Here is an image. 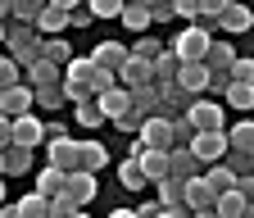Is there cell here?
I'll use <instances>...</instances> for the list:
<instances>
[{"mask_svg": "<svg viewBox=\"0 0 254 218\" xmlns=\"http://www.w3.org/2000/svg\"><path fill=\"white\" fill-rule=\"evenodd\" d=\"M218 41V27L213 23H190L186 32H177L173 37V55H177V64H204V55H209V46Z\"/></svg>", "mask_w": 254, "mask_h": 218, "instance_id": "obj_1", "label": "cell"}, {"mask_svg": "<svg viewBox=\"0 0 254 218\" xmlns=\"http://www.w3.org/2000/svg\"><path fill=\"white\" fill-rule=\"evenodd\" d=\"M5 46H9V59L18 69H32L37 64V50H41V37H37V27H5Z\"/></svg>", "mask_w": 254, "mask_h": 218, "instance_id": "obj_2", "label": "cell"}, {"mask_svg": "<svg viewBox=\"0 0 254 218\" xmlns=\"http://www.w3.org/2000/svg\"><path fill=\"white\" fill-rule=\"evenodd\" d=\"M186 123H190V132H227V109H222L218 100H195L186 114H182Z\"/></svg>", "mask_w": 254, "mask_h": 218, "instance_id": "obj_3", "label": "cell"}, {"mask_svg": "<svg viewBox=\"0 0 254 218\" xmlns=\"http://www.w3.org/2000/svg\"><path fill=\"white\" fill-rule=\"evenodd\" d=\"M186 150H190V159H195L200 168H213V164L227 159V137L222 132H195Z\"/></svg>", "mask_w": 254, "mask_h": 218, "instance_id": "obj_4", "label": "cell"}, {"mask_svg": "<svg viewBox=\"0 0 254 218\" xmlns=\"http://www.w3.org/2000/svg\"><path fill=\"white\" fill-rule=\"evenodd\" d=\"M59 196L68 200L73 209H86L95 196H100V182H95L91 173H77V168H73V173H64V186H59Z\"/></svg>", "mask_w": 254, "mask_h": 218, "instance_id": "obj_5", "label": "cell"}, {"mask_svg": "<svg viewBox=\"0 0 254 218\" xmlns=\"http://www.w3.org/2000/svg\"><path fill=\"white\" fill-rule=\"evenodd\" d=\"M68 9H73V0H55V5H41V14H37V37L46 41V37H59L64 27H68Z\"/></svg>", "mask_w": 254, "mask_h": 218, "instance_id": "obj_6", "label": "cell"}, {"mask_svg": "<svg viewBox=\"0 0 254 218\" xmlns=\"http://www.w3.org/2000/svg\"><path fill=\"white\" fill-rule=\"evenodd\" d=\"M41 141H46V123H41L37 114H23V118H14V123H9V145L37 150Z\"/></svg>", "mask_w": 254, "mask_h": 218, "instance_id": "obj_7", "label": "cell"}, {"mask_svg": "<svg viewBox=\"0 0 254 218\" xmlns=\"http://www.w3.org/2000/svg\"><path fill=\"white\" fill-rule=\"evenodd\" d=\"M213 27H218V32H236V37H245L250 27H254V14H250L245 5H227V0H222V9H218Z\"/></svg>", "mask_w": 254, "mask_h": 218, "instance_id": "obj_8", "label": "cell"}, {"mask_svg": "<svg viewBox=\"0 0 254 218\" xmlns=\"http://www.w3.org/2000/svg\"><path fill=\"white\" fill-rule=\"evenodd\" d=\"M32 109H37V105H32V86H9V91H0V118H23V114H32Z\"/></svg>", "mask_w": 254, "mask_h": 218, "instance_id": "obj_9", "label": "cell"}, {"mask_svg": "<svg viewBox=\"0 0 254 218\" xmlns=\"http://www.w3.org/2000/svg\"><path fill=\"white\" fill-rule=\"evenodd\" d=\"M109 164V150H105V141H77V173H100Z\"/></svg>", "mask_w": 254, "mask_h": 218, "instance_id": "obj_10", "label": "cell"}, {"mask_svg": "<svg viewBox=\"0 0 254 218\" xmlns=\"http://www.w3.org/2000/svg\"><path fill=\"white\" fill-rule=\"evenodd\" d=\"M91 64L105 69V73H118V69L127 64V46H118V41H100V46L91 50Z\"/></svg>", "mask_w": 254, "mask_h": 218, "instance_id": "obj_11", "label": "cell"}, {"mask_svg": "<svg viewBox=\"0 0 254 218\" xmlns=\"http://www.w3.org/2000/svg\"><path fill=\"white\" fill-rule=\"evenodd\" d=\"M118 77V86L123 91H136V86H150V64H145V59H136V55H127V64L114 73Z\"/></svg>", "mask_w": 254, "mask_h": 218, "instance_id": "obj_12", "label": "cell"}, {"mask_svg": "<svg viewBox=\"0 0 254 218\" xmlns=\"http://www.w3.org/2000/svg\"><path fill=\"white\" fill-rule=\"evenodd\" d=\"M46 154H50V168H59V173H73L77 168V141H46Z\"/></svg>", "mask_w": 254, "mask_h": 218, "instance_id": "obj_13", "label": "cell"}, {"mask_svg": "<svg viewBox=\"0 0 254 218\" xmlns=\"http://www.w3.org/2000/svg\"><path fill=\"white\" fill-rule=\"evenodd\" d=\"M64 82V69H55V64H32V69H23V86H32V91H41V86H59Z\"/></svg>", "mask_w": 254, "mask_h": 218, "instance_id": "obj_14", "label": "cell"}, {"mask_svg": "<svg viewBox=\"0 0 254 218\" xmlns=\"http://www.w3.org/2000/svg\"><path fill=\"white\" fill-rule=\"evenodd\" d=\"M182 209H186V214H200V209H213V196H209V186H204L200 177H190V182L182 186Z\"/></svg>", "mask_w": 254, "mask_h": 218, "instance_id": "obj_15", "label": "cell"}, {"mask_svg": "<svg viewBox=\"0 0 254 218\" xmlns=\"http://www.w3.org/2000/svg\"><path fill=\"white\" fill-rule=\"evenodd\" d=\"M200 182L209 186V196L218 200V196H227V191H232V182H236V173H232L227 164H213V168H200Z\"/></svg>", "mask_w": 254, "mask_h": 218, "instance_id": "obj_16", "label": "cell"}, {"mask_svg": "<svg viewBox=\"0 0 254 218\" xmlns=\"http://www.w3.org/2000/svg\"><path fill=\"white\" fill-rule=\"evenodd\" d=\"M136 141H141L145 150H168V118H150V123H141Z\"/></svg>", "mask_w": 254, "mask_h": 218, "instance_id": "obj_17", "label": "cell"}, {"mask_svg": "<svg viewBox=\"0 0 254 218\" xmlns=\"http://www.w3.org/2000/svg\"><path fill=\"white\" fill-rule=\"evenodd\" d=\"M37 59H41V64H55V69H64V64L73 59V46L64 41V37H46V41H41V50H37Z\"/></svg>", "mask_w": 254, "mask_h": 218, "instance_id": "obj_18", "label": "cell"}, {"mask_svg": "<svg viewBox=\"0 0 254 218\" xmlns=\"http://www.w3.org/2000/svg\"><path fill=\"white\" fill-rule=\"evenodd\" d=\"M95 109L105 114V123L123 118V114H127V91H123V86H109L105 96H95Z\"/></svg>", "mask_w": 254, "mask_h": 218, "instance_id": "obj_19", "label": "cell"}, {"mask_svg": "<svg viewBox=\"0 0 254 218\" xmlns=\"http://www.w3.org/2000/svg\"><path fill=\"white\" fill-rule=\"evenodd\" d=\"M222 137H227V150L250 154V150H254V123H250V118H241V123H232V128L222 132Z\"/></svg>", "mask_w": 254, "mask_h": 218, "instance_id": "obj_20", "label": "cell"}, {"mask_svg": "<svg viewBox=\"0 0 254 218\" xmlns=\"http://www.w3.org/2000/svg\"><path fill=\"white\" fill-rule=\"evenodd\" d=\"M232 64H236V46L218 37V41L209 46V55H204V69H213V73H227Z\"/></svg>", "mask_w": 254, "mask_h": 218, "instance_id": "obj_21", "label": "cell"}, {"mask_svg": "<svg viewBox=\"0 0 254 218\" xmlns=\"http://www.w3.org/2000/svg\"><path fill=\"white\" fill-rule=\"evenodd\" d=\"M213 214H218V218H250V214H254V205H250L245 196L227 191V196H218V200H213Z\"/></svg>", "mask_w": 254, "mask_h": 218, "instance_id": "obj_22", "label": "cell"}, {"mask_svg": "<svg viewBox=\"0 0 254 218\" xmlns=\"http://www.w3.org/2000/svg\"><path fill=\"white\" fill-rule=\"evenodd\" d=\"M136 168L145 173V182H164L168 177V150H145L136 159Z\"/></svg>", "mask_w": 254, "mask_h": 218, "instance_id": "obj_23", "label": "cell"}, {"mask_svg": "<svg viewBox=\"0 0 254 218\" xmlns=\"http://www.w3.org/2000/svg\"><path fill=\"white\" fill-rule=\"evenodd\" d=\"M173 86H182L190 100H200L204 96V64H182V73H177Z\"/></svg>", "mask_w": 254, "mask_h": 218, "instance_id": "obj_24", "label": "cell"}, {"mask_svg": "<svg viewBox=\"0 0 254 218\" xmlns=\"http://www.w3.org/2000/svg\"><path fill=\"white\" fill-rule=\"evenodd\" d=\"M222 109L250 114V109H254V86H245V82H232L227 91H222Z\"/></svg>", "mask_w": 254, "mask_h": 218, "instance_id": "obj_25", "label": "cell"}, {"mask_svg": "<svg viewBox=\"0 0 254 218\" xmlns=\"http://www.w3.org/2000/svg\"><path fill=\"white\" fill-rule=\"evenodd\" d=\"M0 159H5V177L32 173V150H23V145H5V150H0Z\"/></svg>", "mask_w": 254, "mask_h": 218, "instance_id": "obj_26", "label": "cell"}, {"mask_svg": "<svg viewBox=\"0 0 254 218\" xmlns=\"http://www.w3.org/2000/svg\"><path fill=\"white\" fill-rule=\"evenodd\" d=\"M168 177H177V182L200 177V164L190 159V150H168Z\"/></svg>", "mask_w": 254, "mask_h": 218, "instance_id": "obj_27", "label": "cell"}, {"mask_svg": "<svg viewBox=\"0 0 254 218\" xmlns=\"http://www.w3.org/2000/svg\"><path fill=\"white\" fill-rule=\"evenodd\" d=\"M59 186H64V173L46 164V168L37 173V191H32V196H41V200H55V196H59Z\"/></svg>", "mask_w": 254, "mask_h": 218, "instance_id": "obj_28", "label": "cell"}, {"mask_svg": "<svg viewBox=\"0 0 254 218\" xmlns=\"http://www.w3.org/2000/svg\"><path fill=\"white\" fill-rule=\"evenodd\" d=\"M118 186H123V191H145V186H150L145 173L136 168V159H123L118 164Z\"/></svg>", "mask_w": 254, "mask_h": 218, "instance_id": "obj_29", "label": "cell"}, {"mask_svg": "<svg viewBox=\"0 0 254 218\" xmlns=\"http://www.w3.org/2000/svg\"><path fill=\"white\" fill-rule=\"evenodd\" d=\"M118 18H123V27H127V32H150V14H145V5H123L118 9Z\"/></svg>", "mask_w": 254, "mask_h": 218, "instance_id": "obj_30", "label": "cell"}, {"mask_svg": "<svg viewBox=\"0 0 254 218\" xmlns=\"http://www.w3.org/2000/svg\"><path fill=\"white\" fill-rule=\"evenodd\" d=\"M154 186H159V200H154V205H164V209H182V186H186V182L164 177V182H154Z\"/></svg>", "mask_w": 254, "mask_h": 218, "instance_id": "obj_31", "label": "cell"}, {"mask_svg": "<svg viewBox=\"0 0 254 218\" xmlns=\"http://www.w3.org/2000/svg\"><path fill=\"white\" fill-rule=\"evenodd\" d=\"M164 50H168L164 41H159L154 32H145V37H141V41H136L132 50H127V55H136V59H145V64H154V59H159V55H164Z\"/></svg>", "mask_w": 254, "mask_h": 218, "instance_id": "obj_32", "label": "cell"}, {"mask_svg": "<svg viewBox=\"0 0 254 218\" xmlns=\"http://www.w3.org/2000/svg\"><path fill=\"white\" fill-rule=\"evenodd\" d=\"M37 14H41V0H14V5H9V18H14L18 27H32V23H37Z\"/></svg>", "mask_w": 254, "mask_h": 218, "instance_id": "obj_33", "label": "cell"}, {"mask_svg": "<svg viewBox=\"0 0 254 218\" xmlns=\"http://www.w3.org/2000/svg\"><path fill=\"white\" fill-rule=\"evenodd\" d=\"M14 214H18V218H50V200H41V196H23V200L14 205Z\"/></svg>", "mask_w": 254, "mask_h": 218, "instance_id": "obj_34", "label": "cell"}, {"mask_svg": "<svg viewBox=\"0 0 254 218\" xmlns=\"http://www.w3.org/2000/svg\"><path fill=\"white\" fill-rule=\"evenodd\" d=\"M32 105H41V109H59V105H68V100H64V86H41V91H32Z\"/></svg>", "mask_w": 254, "mask_h": 218, "instance_id": "obj_35", "label": "cell"}, {"mask_svg": "<svg viewBox=\"0 0 254 218\" xmlns=\"http://www.w3.org/2000/svg\"><path fill=\"white\" fill-rule=\"evenodd\" d=\"M73 118L82 123V128H91V132L100 128V123H105V114L95 109V100H86V105H73Z\"/></svg>", "mask_w": 254, "mask_h": 218, "instance_id": "obj_36", "label": "cell"}, {"mask_svg": "<svg viewBox=\"0 0 254 218\" xmlns=\"http://www.w3.org/2000/svg\"><path fill=\"white\" fill-rule=\"evenodd\" d=\"M227 77H232V82H245V86H254V59H250V55H236V64L227 69Z\"/></svg>", "mask_w": 254, "mask_h": 218, "instance_id": "obj_37", "label": "cell"}, {"mask_svg": "<svg viewBox=\"0 0 254 218\" xmlns=\"http://www.w3.org/2000/svg\"><path fill=\"white\" fill-rule=\"evenodd\" d=\"M23 82V69L14 64L9 55H0V91H9V86H18Z\"/></svg>", "mask_w": 254, "mask_h": 218, "instance_id": "obj_38", "label": "cell"}, {"mask_svg": "<svg viewBox=\"0 0 254 218\" xmlns=\"http://www.w3.org/2000/svg\"><path fill=\"white\" fill-rule=\"evenodd\" d=\"M91 18H118V9H123V0H91Z\"/></svg>", "mask_w": 254, "mask_h": 218, "instance_id": "obj_39", "label": "cell"}, {"mask_svg": "<svg viewBox=\"0 0 254 218\" xmlns=\"http://www.w3.org/2000/svg\"><path fill=\"white\" fill-rule=\"evenodd\" d=\"M145 14H150V23H173V5L168 0H150Z\"/></svg>", "mask_w": 254, "mask_h": 218, "instance_id": "obj_40", "label": "cell"}, {"mask_svg": "<svg viewBox=\"0 0 254 218\" xmlns=\"http://www.w3.org/2000/svg\"><path fill=\"white\" fill-rule=\"evenodd\" d=\"M68 27H91V9L86 5H73L68 9Z\"/></svg>", "mask_w": 254, "mask_h": 218, "instance_id": "obj_41", "label": "cell"}, {"mask_svg": "<svg viewBox=\"0 0 254 218\" xmlns=\"http://www.w3.org/2000/svg\"><path fill=\"white\" fill-rule=\"evenodd\" d=\"M73 214H77V209L64 200V196H55V200H50V218H73Z\"/></svg>", "mask_w": 254, "mask_h": 218, "instance_id": "obj_42", "label": "cell"}, {"mask_svg": "<svg viewBox=\"0 0 254 218\" xmlns=\"http://www.w3.org/2000/svg\"><path fill=\"white\" fill-rule=\"evenodd\" d=\"M227 168H232V173H250V154H236V150H227Z\"/></svg>", "mask_w": 254, "mask_h": 218, "instance_id": "obj_43", "label": "cell"}, {"mask_svg": "<svg viewBox=\"0 0 254 218\" xmlns=\"http://www.w3.org/2000/svg\"><path fill=\"white\" fill-rule=\"evenodd\" d=\"M64 137H68L64 123H46V141H64ZM46 141H41V145H46Z\"/></svg>", "mask_w": 254, "mask_h": 218, "instance_id": "obj_44", "label": "cell"}, {"mask_svg": "<svg viewBox=\"0 0 254 218\" xmlns=\"http://www.w3.org/2000/svg\"><path fill=\"white\" fill-rule=\"evenodd\" d=\"M9 145V118H0V150Z\"/></svg>", "mask_w": 254, "mask_h": 218, "instance_id": "obj_45", "label": "cell"}, {"mask_svg": "<svg viewBox=\"0 0 254 218\" xmlns=\"http://www.w3.org/2000/svg\"><path fill=\"white\" fill-rule=\"evenodd\" d=\"M159 218H190L186 209H159Z\"/></svg>", "mask_w": 254, "mask_h": 218, "instance_id": "obj_46", "label": "cell"}, {"mask_svg": "<svg viewBox=\"0 0 254 218\" xmlns=\"http://www.w3.org/2000/svg\"><path fill=\"white\" fill-rule=\"evenodd\" d=\"M0 218H18V214H14V205H0Z\"/></svg>", "mask_w": 254, "mask_h": 218, "instance_id": "obj_47", "label": "cell"}, {"mask_svg": "<svg viewBox=\"0 0 254 218\" xmlns=\"http://www.w3.org/2000/svg\"><path fill=\"white\" fill-rule=\"evenodd\" d=\"M109 218H136V214H132V209H114Z\"/></svg>", "mask_w": 254, "mask_h": 218, "instance_id": "obj_48", "label": "cell"}, {"mask_svg": "<svg viewBox=\"0 0 254 218\" xmlns=\"http://www.w3.org/2000/svg\"><path fill=\"white\" fill-rule=\"evenodd\" d=\"M0 205H5V177H0Z\"/></svg>", "mask_w": 254, "mask_h": 218, "instance_id": "obj_49", "label": "cell"}, {"mask_svg": "<svg viewBox=\"0 0 254 218\" xmlns=\"http://www.w3.org/2000/svg\"><path fill=\"white\" fill-rule=\"evenodd\" d=\"M73 218H91V214H82V209H77V214H73Z\"/></svg>", "mask_w": 254, "mask_h": 218, "instance_id": "obj_50", "label": "cell"}, {"mask_svg": "<svg viewBox=\"0 0 254 218\" xmlns=\"http://www.w3.org/2000/svg\"><path fill=\"white\" fill-rule=\"evenodd\" d=\"M0 41H5V23H0Z\"/></svg>", "mask_w": 254, "mask_h": 218, "instance_id": "obj_51", "label": "cell"}, {"mask_svg": "<svg viewBox=\"0 0 254 218\" xmlns=\"http://www.w3.org/2000/svg\"><path fill=\"white\" fill-rule=\"evenodd\" d=\"M0 177H5V159H0Z\"/></svg>", "mask_w": 254, "mask_h": 218, "instance_id": "obj_52", "label": "cell"}]
</instances>
